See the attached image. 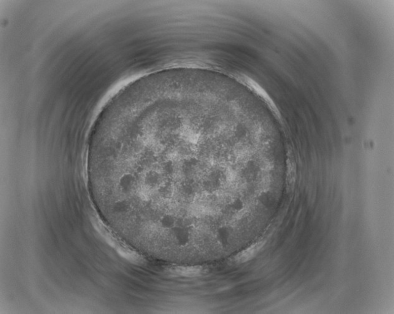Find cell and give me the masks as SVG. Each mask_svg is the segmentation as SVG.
<instances>
[{
    "mask_svg": "<svg viewBox=\"0 0 394 314\" xmlns=\"http://www.w3.org/2000/svg\"><path fill=\"white\" fill-rule=\"evenodd\" d=\"M220 142L209 136L148 131L108 144L107 158L127 204L143 227L154 228L214 211Z\"/></svg>",
    "mask_w": 394,
    "mask_h": 314,
    "instance_id": "obj_1",
    "label": "cell"
},
{
    "mask_svg": "<svg viewBox=\"0 0 394 314\" xmlns=\"http://www.w3.org/2000/svg\"><path fill=\"white\" fill-rule=\"evenodd\" d=\"M175 273L177 275L182 276H193L196 275L201 272V269L198 267H179L177 268L174 271Z\"/></svg>",
    "mask_w": 394,
    "mask_h": 314,
    "instance_id": "obj_3",
    "label": "cell"
},
{
    "mask_svg": "<svg viewBox=\"0 0 394 314\" xmlns=\"http://www.w3.org/2000/svg\"><path fill=\"white\" fill-rule=\"evenodd\" d=\"M265 243V241H261L253 244L252 246L249 247V248L240 253L234 259V261L238 263V264H242V263H245L252 259L262 249Z\"/></svg>",
    "mask_w": 394,
    "mask_h": 314,
    "instance_id": "obj_2",
    "label": "cell"
}]
</instances>
